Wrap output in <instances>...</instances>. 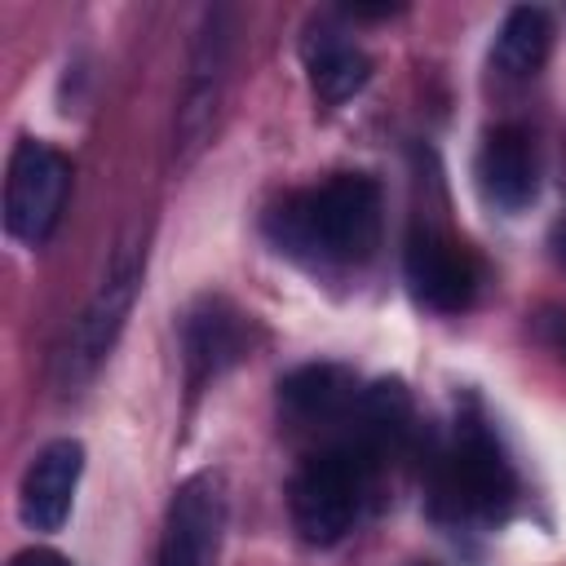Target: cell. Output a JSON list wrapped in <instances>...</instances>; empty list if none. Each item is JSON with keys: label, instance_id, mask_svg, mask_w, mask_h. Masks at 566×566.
Returning a JSON list of instances; mask_svg holds the SVG:
<instances>
[{"label": "cell", "instance_id": "cell-5", "mask_svg": "<svg viewBox=\"0 0 566 566\" xmlns=\"http://www.w3.org/2000/svg\"><path fill=\"white\" fill-rule=\"evenodd\" d=\"M230 53H234V9L217 4L203 13L195 49H190V71H186L177 124H172L177 164H190L212 137V124H217V111L226 97V80H230Z\"/></svg>", "mask_w": 566, "mask_h": 566}, {"label": "cell", "instance_id": "cell-17", "mask_svg": "<svg viewBox=\"0 0 566 566\" xmlns=\"http://www.w3.org/2000/svg\"><path fill=\"white\" fill-rule=\"evenodd\" d=\"M553 243H557V256H562V261H566V221H562V226H557V230H553Z\"/></svg>", "mask_w": 566, "mask_h": 566}, {"label": "cell", "instance_id": "cell-1", "mask_svg": "<svg viewBox=\"0 0 566 566\" xmlns=\"http://www.w3.org/2000/svg\"><path fill=\"white\" fill-rule=\"evenodd\" d=\"M265 234L310 265H363L380 243V186L363 172H336L287 195L265 217Z\"/></svg>", "mask_w": 566, "mask_h": 566}, {"label": "cell", "instance_id": "cell-2", "mask_svg": "<svg viewBox=\"0 0 566 566\" xmlns=\"http://www.w3.org/2000/svg\"><path fill=\"white\" fill-rule=\"evenodd\" d=\"M142 243L137 239H124L115 243L97 287L88 292V301L80 305V314L71 318L62 345H57V358H53V380L57 389H80L97 376V367L111 358L124 323H128V310L137 301V287H142Z\"/></svg>", "mask_w": 566, "mask_h": 566}, {"label": "cell", "instance_id": "cell-4", "mask_svg": "<svg viewBox=\"0 0 566 566\" xmlns=\"http://www.w3.org/2000/svg\"><path fill=\"white\" fill-rule=\"evenodd\" d=\"M376 473V460L363 455L354 442H336L323 447L318 455H310L287 486V509H292V526L301 531L305 544H336L367 495V482Z\"/></svg>", "mask_w": 566, "mask_h": 566}, {"label": "cell", "instance_id": "cell-3", "mask_svg": "<svg viewBox=\"0 0 566 566\" xmlns=\"http://www.w3.org/2000/svg\"><path fill=\"white\" fill-rule=\"evenodd\" d=\"M513 495H517V478L500 442L478 416H460L447 451L438 455V473H433L438 509L464 522H500L509 517Z\"/></svg>", "mask_w": 566, "mask_h": 566}, {"label": "cell", "instance_id": "cell-11", "mask_svg": "<svg viewBox=\"0 0 566 566\" xmlns=\"http://www.w3.org/2000/svg\"><path fill=\"white\" fill-rule=\"evenodd\" d=\"M535 146L517 124H500L486 133L478 150V186L482 199L500 212H522L535 199Z\"/></svg>", "mask_w": 566, "mask_h": 566}, {"label": "cell", "instance_id": "cell-15", "mask_svg": "<svg viewBox=\"0 0 566 566\" xmlns=\"http://www.w3.org/2000/svg\"><path fill=\"white\" fill-rule=\"evenodd\" d=\"M535 336H539L553 354L566 358V310H562V305H544V310L535 314Z\"/></svg>", "mask_w": 566, "mask_h": 566}, {"label": "cell", "instance_id": "cell-8", "mask_svg": "<svg viewBox=\"0 0 566 566\" xmlns=\"http://www.w3.org/2000/svg\"><path fill=\"white\" fill-rule=\"evenodd\" d=\"M226 526V491L217 473H195L172 491L155 566H212Z\"/></svg>", "mask_w": 566, "mask_h": 566}, {"label": "cell", "instance_id": "cell-14", "mask_svg": "<svg viewBox=\"0 0 566 566\" xmlns=\"http://www.w3.org/2000/svg\"><path fill=\"white\" fill-rule=\"evenodd\" d=\"M548 44H553V18L548 9L539 4H517L504 13L500 31H495V44H491V62L513 75V80H526L544 66L548 57Z\"/></svg>", "mask_w": 566, "mask_h": 566}, {"label": "cell", "instance_id": "cell-10", "mask_svg": "<svg viewBox=\"0 0 566 566\" xmlns=\"http://www.w3.org/2000/svg\"><path fill=\"white\" fill-rule=\"evenodd\" d=\"M243 354H248L243 314L230 301H221V296L195 301V310L181 318V358H186L190 389H203L208 380L230 371Z\"/></svg>", "mask_w": 566, "mask_h": 566}, {"label": "cell", "instance_id": "cell-12", "mask_svg": "<svg viewBox=\"0 0 566 566\" xmlns=\"http://www.w3.org/2000/svg\"><path fill=\"white\" fill-rule=\"evenodd\" d=\"M301 62H305V75H310V88L323 106H340L349 102L367 75H371V62L367 53L345 35L336 31L332 22H314L301 40Z\"/></svg>", "mask_w": 566, "mask_h": 566}, {"label": "cell", "instance_id": "cell-9", "mask_svg": "<svg viewBox=\"0 0 566 566\" xmlns=\"http://www.w3.org/2000/svg\"><path fill=\"white\" fill-rule=\"evenodd\" d=\"M84 473V447L75 438H57L49 447H40L22 473L18 486V513L31 531H62V522L71 517L75 504V486Z\"/></svg>", "mask_w": 566, "mask_h": 566}, {"label": "cell", "instance_id": "cell-13", "mask_svg": "<svg viewBox=\"0 0 566 566\" xmlns=\"http://www.w3.org/2000/svg\"><path fill=\"white\" fill-rule=\"evenodd\" d=\"M363 389L336 363H305L279 380V402L296 420H345Z\"/></svg>", "mask_w": 566, "mask_h": 566}, {"label": "cell", "instance_id": "cell-16", "mask_svg": "<svg viewBox=\"0 0 566 566\" xmlns=\"http://www.w3.org/2000/svg\"><path fill=\"white\" fill-rule=\"evenodd\" d=\"M9 566H71V562L57 548H22V553H13Z\"/></svg>", "mask_w": 566, "mask_h": 566}, {"label": "cell", "instance_id": "cell-6", "mask_svg": "<svg viewBox=\"0 0 566 566\" xmlns=\"http://www.w3.org/2000/svg\"><path fill=\"white\" fill-rule=\"evenodd\" d=\"M66 190H71L66 155L53 150L49 142L22 137L9 155V177H4V230L18 243L40 248L62 221Z\"/></svg>", "mask_w": 566, "mask_h": 566}, {"label": "cell", "instance_id": "cell-7", "mask_svg": "<svg viewBox=\"0 0 566 566\" xmlns=\"http://www.w3.org/2000/svg\"><path fill=\"white\" fill-rule=\"evenodd\" d=\"M402 274L411 296L433 314H460L478 296V261L464 243L442 230H411L402 252Z\"/></svg>", "mask_w": 566, "mask_h": 566}]
</instances>
